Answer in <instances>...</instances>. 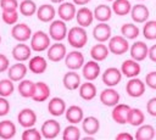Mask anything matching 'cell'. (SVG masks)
Masks as SVG:
<instances>
[{"mask_svg": "<svg viewBox=\"0 0 156 140\" xmlns=\"http://www.w3.org/2000/svg\"><path fill=\"white\" fill-rule=\"evenodd\" d=\"M67 41L68 44L74 49H82L88 43V34L84 27L74 26L71 29H68L67 33Z\"/></svg>", "mask_w": 156, "mask_h": 140, "instance_id": "cell-1", "label": "cell"}, {"mask_svg": "<svg viewBox=\"0 0 156 140\" xmlns=\"http://www.w3.org/2000/svg\"><path fill=\"white\" fill-rule=\"evenodd\" d=\"M51 45V38L49 33H45L44 30H37L32 34L30 38V47L35 52H41L48 50V47Z\"/></svg>", "mask_w": 156, "mask_h": 140, "instance_id": "cell-2", "label": "cell"}, {"mask_svg": "<svg viewBox=\"0 0 156 140\" xmlns=\"http://www.w3.org/2000/svg\"><path fill=\"white\" fill-rule=\"evenodd\" d=\"M67 24L63 19H52L49 26V35L54 41H62L67 38Z\"/></svg>", "mask_w": 156, "mask_h": 140, "instance_id": "cell-3", "label": "cell"}, {"mask_svg": "<svg viewBox=\"0 0 156 140\" xmlns=\"http://www.w3.org/2000/svg\"><path fill=\"white\" fill-rule=\"evenodd\" d=\"M107 46L110 49V52H112L113 55H123L127 51H129V43L128 39L124 38L123 35H113L110 38V40L107 41Z\"/></svg>", "mask_w": 156, "mask_h": 140, "instance_id": "cell-4", "label": "cell"}, {"mask_svg": "<svg viewBox=\"0 0 156 140\" xmlns=\"http://www.w3.org/2000/svg\"><path fill=\"white\" fill-rule=\"evenodd\" d=\"M32 34H33V32H32L30 27L26 23H16L11 28V37L15 40H17L18 43L20 41L26 43L27 40H30Z\"/></svg>", "mask_w": 156, "mask_h": 140, "instance_id": "cell-5", "label": "cell"}, {"mask_svg": "<svg viewBox=\"0 0 156 140\" xmlns=\"http://www.w3.org/2000/svg\"><path fill=\"white\" fill-rule=\"evenodd\" d=\"M40 133H41L43 138H45V139H55L61 133V124L54 118L46 119L41 124Z\"/></svg>", "mask_w": 156, "mask_h": 140, "instance_id": "cell-6", "label": "cell"}, {"mask_svg": "<svg viewBox=\"0 0 156 140\" xmlns=\"http://www.w3.org/2000/svg\"><path fill=\"white\" fill-rule=\"evenodd\" d=\"M145 88H146L145 82L134 77V78H129V80L126 85V91L130 97H140L144 95Z\"/></svg>", "mask_w": 156, "mask_h": 140, "instance_id": "cell-7", "label": "cell"}, {"mask_svg": "<svg viewBox=\"0 0 156 140\" xmlns=\"http://www.w3.org/2000/svg\"><path fill=\"white\" fill-rule=\"evenodd\" d=\"M67 55V50H66V46L61 43V41H55L54 44H51L49 47H48V58L51 61V62H60L62 60H65Z\"/></svg>", "mask_w": 156, "mask_h": 140, "instance_id": "cell-8", "label": "cell"}, {"mask_svg": "<svg viewBox=\"0 0 156 140\" xmlns=\"http://www.w3.org/2000/svg\"><path fill=\"white\" fill-rule=\"evenodd\" d=\"M65 65L68 69L77 71L84 65V55L78 50H72L71 52H67L65 57Z\"/></svg>", "mask_w": 156, "mask_h": 140, "instance_id": "cell-9", "label": "cell"}, {"mask_svg": "<svg viewBox=\"0 0 156 140\" xmlns=\"http://www.w3.org/2000/svg\"><path fill=\"white\" fill-rule=\"evenodd\" d=\"M93 37L98 43H106L112 37L111 27L106 22H99L93 29Z\"/></svg>", "mask_w": 156, "mask_h": 140, "instance_id": "cell-10", "label": "cell"}, {"mask_svg": "<svg viewBox=\"0 0 156 140\" xmlns=\"http://www.w3.org/2000/svg\"><path fill=\"white\" fill-rule=\"evenodd\" d=\"M121 72L127 78H134L140 74L141 66H140L139 61H136L134 58H128L121 65Z\"/></svg>", "mask_w": 156, "mask_h": 140, "instance_id": "cell-11", "label": "cell"}, {"mask_svg": "<svg viewBox=\"0 0 156 140\" xmlns=\"http://www.w3.org/2000/svg\"><path fill=\"white\" fill-rule=\"evenodd\" d=\"M119 94L117 90L113 89V86H107L106 89H104L100 93V101L102 105L107 106V107H113L117 103H119Z\"/></svg>", "mask_w": 156, "mask_h": 140, "instance_id": "cell-12", "label": "cell"}, {"mask_svg": "<svg viewBox=\"0 0 156 140\" xmlns=\"http://www.w3.org/2000/svg\"><path fill=\"white\" fill-rule=\"evenodd\" d=\"M122 79V72L121 68L116 67H108L102 73V83L106 86H116Z\"/></svg>", "mask_w": 156, "mask_h": 140, "instance_id": "cell-13", "label": "cell"}, {"mask_svg": "<svg viewBox=\"0 0 156 140\" xmlns=\"http://www.w3.org/2000/svg\"><path fill=\"white\" fill-rule=\"evenodd\" d=\"M130 108L132 107L126 105V103H117L112 108V113H111L112 119L117 124H126V123H128V114H129Z\"/></svg>", "mask_w": 156, "mask_h": 140, "instance_id": "cell-14", "label": "cell"}, {"mask_svg": "<svg viewBox=\"0 0 156 140\" xmlns=\"http://www.w3.org/2000/svg\"><path fill=\"white\" fill-rule=\"evenodd\" d=\"M129 54H130V57L136 60V61H144L147 55H149V46L144 43V41H135L134 44L130 45L129 47Z\"/></svg>", "mask_w": 156, "mask_h": 140, "instance_id": "cell-15", "label": "cell"}, {"mask_svg": "<svg viewBox=\"0 0 156 140\" xmlns=\"http://www.w3.org/2000/svg\"><path fill=\"white\" fill-rule=\"evenodd\" d=\"M11 54H12V57H13L16 61H18V62H24V61H27V60L30 58L32 47H30V45H27V44L20 41L18 44H16V45L12 47Z\"/></svg>", "mask_w": 156, "mask_h": 140, "instance_id": "cell-16", "label": "cell"}, {"mask_svg": "<svg viewBox=\"0 0 156 140\" xmlns=\"http://www.w3.org/2000/svg\"><path fill=\"white\" fill-rule=\"evenodd\" d=\"M82 68H83V77H84L85 80L93 82V80H95V79L100 75V73H101L100 65L98 63V61H95V60H93V58H91L90 61L85 62Z\"/></svg>", "mask_w": 156, "mask_h": 140, "instance_id": "cell-17", "label": "cell"}, {"mask_svg": "<svg viewBox=\"0 0 156 140\" xmlns=\"http://www.w3.org/2000/svg\"><path fill=\"white\" fill-rule=\"evenodd\" d=\"M129 15L135 23H145L149 19L150 11H149L147 6H145L143 4H135L132 6Z\"/></svg>", "mask_w": 156, "mask_h": 140, "instance_id": "cell-18", "label": "cell"}, {"mask_svg": "<svg viewBox=\"0 0 156 140\" xmlns=\"http://www.w3.org/2000/svg\"><path fill=\"white\" fill-rule=\"evenodd\" d=\"M17 122L23 128L34 127L37 123V114L32 108H23L17 114Z\"/></svg>", "mask_w": 156, "mask_h": 140, "instance_id": "cell-19", "label": "cell"}, {"mask_svg": "<svg viewBox=\"0 0 156 140\" xmlns=\"http://www.w3.org/2000/svg\"><path fill=\"white\" fill-rule=\"evenodd\" d=\"M76 13H77V10H76L74 2H61L58 5L57 16L61 19H63L65 22H68V21H72L73 18H76Z\"/></svg>", "mask_w": 156, "mask_h": 140, "instance_id": "cell-20", "label": "cell"}, {"mask_svg": "<svg viewBox=\"0 0 156 140\" xmlns=\"http://www.w3.org/2000/svg\"><path fill=\"white\" fill-rule=\"evenodd\" d=\"M27 72H28V67L24 63L17 61V63H13L12 66L9 67L7 75L12 82H20V80L24 79Z\"/></svg>", "mask_w": 156, "mask_h": 140, "instance_id": "cell-21", "label": "cell"}, {"mask_svg": "<svg viewBox=\"0 0 156 140\" xmlns=\"http://www.w3.org/2000/svg\"><path fill=\"white\" fill-rule=\"evenodd\" d=\"M57 11L55 10V7L50 4H43L40 5L38 9H37V17L40 22H44V23H48V22H51L55 16H56Z\"/></svg>", "mask_w": 156, "mask_h": 140, "instance_id": "cell-22", "label": "cell"}, {"mask_svg": "<svg viewBox=\"0 0 156 140\" xmlns=\"http://www.w3.org/2000/svg\"><path fill=\"white\" fill-rule=\"evenodd\" d=\"M93 19L94 18V12L87 7V6H82L79 10H77V13H76V21H77V24L80 26V27H89L91 23H93Z\"/></svg>", "mask_w": 156, "mask_h": 140, "instance_id": "cell-23", "label": "cell"}, {"mask_svg": "<svg viewBox=\"0 0 156 140\" xmlns=\"http://www.w3.org/2000/svg\"><path fill=\"white\" fill-rule=\"evenodd\" d=\"M48 111L54 117H60L66 112V101L58 96L52 97L48 102Z\"/></svg>", "mask_w": 156, "mask_h": 140, "instance_id": "cell-24", "label": "cell"}, {"mask_svg": "<svg viewBox=\"0 0 156 140\" xmlns=\"http://www.w3.org/2000/svg\"><path fill=\"white\" fill-rule=\"evenodd\" d=\"M62 83L67 90H77L82 84V79H80V75L76 71L71 69L63 74Z\"/></svg>", "mask_w": 156, "mask_h": 140, "instance_id": "cell-25", "label": "cell"}, {"mask_svg": "<svg viewBox=\"0 0 156 140\" xmlns=\"http://www.w3.org/2000/svg\"><path fill=\"white\" fill-rule=\"evenodd\" d=\"M84 116V112H83V108L78 105H72L69 106L68 108H66V112H65V117L67 119V122L69 124H77V123H82L83 121V117Z\"/></svg>", "mask_w": 156, "mask_h": 140, "instance_id": "cell-26", "label": "cell"}, {"mask_svg": "<svg viewBox=\"0 0 156 140\" xmlns=\"http://www.w3.org/2000/svg\"><path fill=\"white\" fill-rule=\"evenodd\" d=\"M48 68V61L40 56V55H37L34 57H30L29 58V62H28V69L34 73V74H41L46 71Z\"/></svg>", "mask_w": 156, "mask_h": 140, "instance_id": "cell-27", "label": "cell"}, {"mask_svg": "<svg viewBox=\"0 0 156 140\" xmlns=\"http://www.w3.org/2000/svg\"><path fill=\"white\" fill-rule=\"evenodd\" d=\"M50 97V86L44 82H37L34 94L32 96L33 101L35 102H44Z\"/></svg>", "mask_w": 156, "mask_h": 140, "instance_id": "cell-28", "label": "cell"}, {"mask_svg": "<svg viewBox=\"0 0 156 140\" xmlns=\"http://www.w3.org/2000/svg\"><path fill=\"white\" fill-rule=\"evenodd\" d=\"M82 129L85 134L93 136L95 135L99 129H100V122L96 117H93V116H89V117H85L83 118L82 121Z\"/></svg>", "mask_w": 156, "mask_h": 140, "instance_id": "cell-29", "label": "cell"}, {"mask_svg": "<svg viewBox=\"0 0 156 140\" xmlns=\"http://www.w3.org/2000/svg\"><path fill=\"white\" fill-rule=\"evenodd\" d=\"M78 91H79V96L85 101H90L96 96V86L90 80L82 83L80 86L78 88Z\"/></svg>", "mask_w": 156, "mask_h": 140, "instance_id": "cell-30", "label": "cell"}, {"mask_svg": "<svg viewBox=\"0 0 156 140\" xmlns=\"http://www.w3.org/2000/svg\"><path fill=\"white\" fill-rule=\"evenodd\" d=\"M156 135V129L150 124H140L135 131L134 139L136 140H151Z\"/></svg>", "mask_w": 156, "mask_h": 140, "instance_id": "cell-31", "label": "cell"}, {"mask_svg": "<svg viewBox=\"0 0 156 140\" xmlns=\"http://www.w3.org/2000/svg\"><path fill=\"white\" fill-rule=\"evenodd\" d=\"M110 54V49L107 45H105L104 43H99V44H95L91 49H90V56L93 60L100 62V61H104Z\"/></svg>", "mask_w": 156, "mask_h": 140, "instance_id": "cell-32", "label": "cell"}, {"mask_svg": "<svg viewBox=\"0 0 156 140\" xmlns=\"http://www.w3.org/2000/svg\"><path fill=\"white\" fill-rule=\"evenodd\" d=\"M94 18L99 22H107L110 21L111 16H112V7H110L108 5H98L95 9H94Z\"/></svg>", "mask_w": 156, "mask_h": 140, "instance_id": "cell-33", "label": "cell"}, {"mask_svg": "<svg viewBox=\"0 0 156 140\" xmlns=\"http://www.w3.org/2000/svg\"><path fill=\"white\" fill-rule=\"evenodd\" d=\"M34 89H35V83H33L29 79H22L18 83L17 90L20 93V95L24 99H32L33 94H34Z\"/></svg>", "mask_w": 156, "mask_h": 140, "instance_id": "cell-34", "label": "cell"}, {"mask_svg": "<svg viewBox=\"0 0 156 140\" xmlns=\"http://www.w3.org/2000/svg\"><path fill=\"white\" fill-rule=\"evenodd\" d=\"M132 10V4L129 0H113L112 1V11L117 16L129 15Z\"/></svg>", "mask_w": 156, "mask_h": 140, "instance_id": "cell-35", "label": "cell"}, {"mask_svg": "<svg viewBox=\"0 0 156 140\" xmlns=\"http://www.w3.org/2000/svg\"><path fill=\"white\" fill-rule=\"evenodd\" d=\"M16 134V125L12 121H1L0 122V139H12Z\"/></svg>", "mask_w": 156, "mask_h": 140, "instance_id": "cell-36", "label": "cell"}, {"mask_svg": "<svg viewBox=\"0 0 156 140\" xmlns=\"http://www.w3.org/2000/svg\"><path fill=\"white\" fill-rule=\"evenodd\" d=\"M121 34L127 39H136L140 34V29L134 23H124L121 27Z\"/></svg>", "mask_w": 156, "mask_h": 140, "instance_id": "cell-37", "label": "cell"}, {"mask_svg": "<svg viewBox=\"0 0 156 140\" xmlns=\"http://www.w3.org/2000/svg\"><path fill=\"white\" fill-rule=\"evenodd\" d=\"M37 4L33 0H22L18 5V10L21 12V15L29 17L33 16L34 13H37Z\"/></svg>", "mask_w": 156, "mask_h": 140, "instance_id": "cell-38", "label": "cell"}, {"mask_svg": "<svg viewBox=\"0 0 156 140\" xmlns=\"http://www.w3.org/2000/svg\"><path fill=\"white\" fill-rule=\"evenodd\" d=\"M144 121H145V116L140 108H130L128 114V123L130 125L139 127L140 124L144 123Z\"/></svg>", "mask_w": 156, "mask_h": 140, "instance_id": "cell-39", "label": "cell"}, {"mask_svg": "<svg viewBox=\"0 0 156 140\" xmlns=\"http://www.w3.org/2000/svg\"><path fill=\"white\" fill-rule=\"evenodd\" d=\"M62 139L65 140H78L80 139V130L76 124L67 125L62 131Z\"/></svg>", "mask_w": 156, "mask_h": 140, "instance_id": "cell-40", "label": "cell"}, {"mask_svg": "<svg viewBox=\"0 0 156 140\" xmlns=\"http://www.w3.org/2000/svg\"><path fill=\"white\" fill-rule=\"evenodd\" d=\"M143 35L147 40H156V21H146L143 27Z\"/></svg>", "mask_w": 156, "mask_h": 140, "instance_id": "cell-41", "label": "cell"}, {"mask_svg": "<svg viewBox=\"0 0 156 140\" xmlns=\"http://www.w3.org/2000/svg\"><path fill=\"white\" fill-rule=\"evenodd\" d=\"M15 82H12L10 78L7 79H1L0 80V96H4V97H7L10 96L13 90H15V85H13Z\"/></svg>", "mask_w": 156, "mask_h": 140, "instance_id": "cell-42", "label": "cell"}, {"mask_svg": "<svg viewBox=\"0 0 156 140\" xmlns=\"http://www.w3.org/2000/svg\"><path fill=\"white\" fill-rule=\"evenodd\" d=\"M21 138L23 140H40L43 138V135L34 127H29V128H26V130L22 133Z\"/></svg>", "mask_w": 156, "mask_h": 140, "instance_id": "cell-43", "label": "cell"}, {"mask_svg": "<svg viewBox=\"0 0 156 140\" xmlns=\"http://www.w3.org/2000/svg\"><path fill=\"white\" fill-rule=\"evenodd\" d=\"M1 18H2V21L6 24L13 26L18 21V12H17V10H13V11H2Z\"/></svg>", "mask_w": 156, "mask_h": 140, "instance_id": "cell-44", "label": "cell"}, {"mask_svg": "<svg viewBox=\"0 0 156 140\" xmlns=\"http://www.w3.org/2000/svg\"><path fill=\"white\" fill-rule=\"evenodd\" d=\"M17 0H0V7L2 11H13L18 9Z\"/></svg>", "mask_w": 156, "mask_h": 140, "instance_id": "cell-45", "label": "cell"}, {"mask_svg": "<svg viewBox=\"0 0 156 140\" xmlns=\"http://www.w3.org/2000/svg\"><path fill=\"white\" fill-rule=\"evenodd\" d=\"M145 84L150 88V89H154L156 90V71H152V72H149L145 77Z\"/></svg>", "mask_w": 156, "mask_h": 140, "instance_id": "cell-46", "label": "cell"}, {"mask_svg": "<svg viewBox=\"0 0 156 140\" xmlns=\"http://www.w3.org/2000/svg\"><path fill=\"white\" fill-rule=\"evenodd\" d=\"M9 112H10V102L7 101L6 97L0 96V117L9 114Z\"/></svg>", "mask_w": 156, "mask_h": 140, "instance_id": "cell-47", "label": "cell"}, {"mask_svg": "<svg viewBox=\"0 0 156 140\" xmlns=\"http://www.w3.org/2000/svg\"><path fill=\"white\" fill-rule=\"evenodd\" d=\"M146 111L150 116L156 117V97H151L146 103Z\"/></svg>", "mask_w": 156, "mask_h": 140, "instance_id": "cell-48", "label": "cell"}, {"mask_svg": "<svg viewBox=\"0 0 156 140\" xmlns=\"http://www.w3.org/2000/svg\"><path fill=\"white\" fill-rule=\"evenodd\" d=\"M10 67V61L9 58L4 55V54H0V73L7 71Z\"/></svg>", "mask_w": 156, "mask_h": 140, "instance_id": "cell-49", "label": "cell"}, {"mask_svg": "<svg viewBox=\"0 0 156 140\" xmlns=\"http://www.w3.org/2000/svg\"><path fill=\"white\" fill-rule=\"evenodd\" d=\"M116 139L117 140H132L134 139V136L132 134H129L128 131H123V133H119L116 135Z\"/></svg>", "mask_w": 156, "mask_h": 140, "instance_id": "cell-50", "label": "cell"}, {"mask_svg": "<svg viewBox=\"0 0 156 140\" xmlns=\"http://www.w3.org/2000/svg\"><path fill=\"white\" fill-rule=\"evenodd\" d=\"M147 57L152 62H156V44H154V45H151L149 47V55H147Z\"/></svg>", "mask_w": 156, "mask_h": 140, "instance_id": "cell-51", "label": "cell"}, {"mask_svg": "<svg viewBox=\"0 0 156 140\" xmlns=\"http://www.w3.org/2000/svg\"><path fill=\"white\" fill-rule=\"evenodd\" d=\"M76 5H82V6H84V5H87V4H89L91 0H72Z\"/></svg>", "mask_w": 156, "mask_h": 140, "instance_id": "cell-52", "label": "cell"}, {"mask_svg": "<svg viewBox=\"0 0 156 140\" xmlns=\"http://www.w3.org/2000/svg\"><path fill=\"white\" fill-rule=\"evenodd\" d=\"M52 4H61V2H63V0H50Z\"/></svg>", "mask_w": 156, "mask_h": 140, "instance_id": "cell-53", "label": "cell"}, {"mask_svg": "<svg viewBox=\"0 0 156 140\" xmlns=\"http://www.w3.org/2000/svg\"><path fill=\"white\" fill-rule=\"evenodd\" d=\"M0 44H1V35H0Z\"/></svg>", "mask_w": 156, "mask_h": 140, "instance_id": "cell-54", "label": "cell"}, {"mask_svg": "<svg viewBox=\"0 0 156 140\" xmlns=\"http://www.w3.org/2000/svg\"><path fill=\"white\" fill-rule=\"evenodd\" d=\"M106 1H113V0H106Z\"/></svg>", "mask_w": 156, "mask_h": 140, "instance_id": "cell-55", "label": "cell"}, {"mask_svg": "<svg viewBox=\"0 0 156 140\" xmlns=\"http://www.w3.org/2000/svg\"><path fill=\"white\" fill-rule=\"evenodd\" d=\"M139 1H144V0H139Z\"/></svg>", "mask_w": 156, "mask_h": 140, "instance_id": "cell-56", "label": "cell"}]
</instances>
